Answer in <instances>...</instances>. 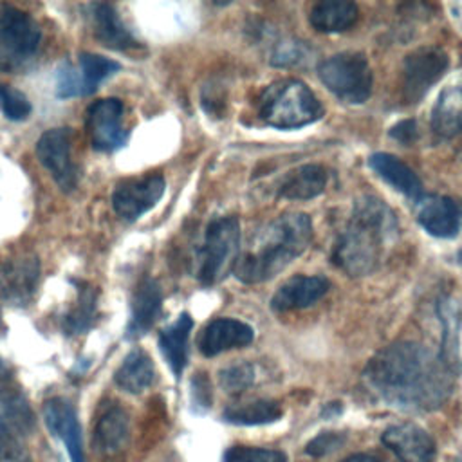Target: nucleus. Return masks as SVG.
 Instances as JSON below:
<instances>
[{
  "label": "nucleus",
  "mask_w": 462,
  "mask_h": 462,
  "mask_svg": "<svg viewBox=\"0 0 462 462\" xmlns=\"http://www.w3.org/2000/svg\"><path fill=\"white\" fill-rule=\"evenodd\" d=\"M417 220L431 236L453 238L462 227V206L449 197H422L419 202Z\"/></svg>",
  "instance_id": "15"
},
{
  "label": "nucleus",
  "mask_w": 462,
  "mask_h": 462,
  "mask_svg": "<svg viewBox=\"0 0 462 462\" xmlns=\"http://www.w3.org/2000/svg\"><path fill=\"white\" fill-rule=\"evenodd\" d=\"M193 327V319L188 312H182L171 325L161 330L159 334V346L161 352L175 374L179 377L186 366L188 361V341H189V332Z\"/></svg>",
  "instance_id": "25"
},
{
  "label": "nucleus",
  "mask_w": 462,
  "mask_h": 462,
  "mask_svg": "<svg viewBox=\"0 0 462 462\" xmlns=\"http://www.w3.org/2000/svg\"><path fill=\"white\" fill-rule=\"evenodd\" d=\"M457 462H458V460H457Z\"/></svg>",
  "instance_id": "44"
},
{
  "label": "nucleus",
  "mask_w": 462,
  "mask_h": 462,
  "mask_svg": "<svg viewBox=\"0 0 462 462\" xmlns=\"http://www.w3.org/2000/svg\"><path fill=\"white\" fill-rule=\"evenodd\" d=\"M330 289V282L323 276H292L283 282L271 298V309L276 312H289L305 309L319 301Z\"/></svg>",
  "instance_id": "17"
},
{
  "label": "nucleus",
  "mask_w": 462,
  "mask_h": 462,
  "mask_svg": "<svg viewBox=\"0 0 462 462\" xmlns=\"http://www.w3.org/2000/svg\"><path fill=\"white\" fill-rule=\"evenodd\" d=\"M224 462H287V457L278 449L254 448V446H233L226 451Z\"/></svg>",
  "instance_id": "32"
},
{
  "label": "nucleus",
  "mask_w": 462,
  "mask_h": 462,
  "mask_svg": "<svg viewBox=\"0 0 462 462\" xmlns=\"http://www.w3.org/2000/svg\"><path fill=\"white\" fill-rule=\"evenodd\" d=\"M56 96L61 99L83 96L79 74L69 63H61L56 70Z\"/></svg>",
  "instance_id": "34"
},
{
  "label": "nucleus",
  "mask_w": 462,
  "mask_h": 462,
  "mask_svg": "<svg viewBox=\"0 0 462 462\" xmlns=\"http://www.w3.org/2000/svg\"><path fill=\"white\" fill-rule=\"evenodd\" d=\"M40 42L42 31L29 13L9 4L0 7V43L4 49L16 56H32Z\"/></svg>",
  "instance_id": "11"
},
{
  "label": "nucleus",
  "mask_w": 462,
  "mask_h": 462,
  "mask_svg": "<svg viewBox=\"0 0 462 462\" xmlns=\"http://www.w3.org/2000/svg\"><path fill=\"white\" fill-rule=\"evenodd\" d=\"M390 137L402 143V144H411L417 141L419 132H417V125L413 119H402L397 125H393L390 128Z\"/></svg>",
  "instance_id": "38"
},
{
  "label": "nucleus",
  "mask_w": 462,
  "mask_h": 462,
  "mask_svg": "<svg viewBox=\"0 0 462 462\" xmlns=\"http://www.w3.org/2000/svg\"><path fill=\"white\" fill-rule=\"evenodd\" d=\"M130 440L128 415L119 406L106 408L94 428V448L106 458H117L125 453Z\"/></svg>",
  "instance_id": "19"
},
{
  "label": "nucleus",
  "mask_w": 462,
  "mask_h": 462,
  "mask_svg": "<svg viewBox=\"0 0 462 462\" xmlns=\"http://www.w3.org/2000/svg\"><path fill=\"white\" fill-rule=\"evenodd\" d=\"M449 65L446 51L439 45H422L406 54L402 63V96L417 103L442 78Z\"/></svg>",
  "instance_id": "7"
},
{
  "label": "nucleus",
  "mask_w": 462,
  "mask_h": 462,
  "mask_svg": "<svg viewBox=\"0 0 462 462\" xmlns=\"http://www.w3.org/2000/svg\"><path fill=\"white\" fill-rule=\"evenodd\" d=\"M2 462H29V460H27V458H23V457H20L18 453H14V455H11V457L2 458Z\"/></svg>",
  "instance_id": "40"
},
{
  "label": "nucleus",
  "mask_w": 462,
  "mask_h": 462,
  "mask_svg": "<svg viewBox=\"0 0 462 462\" xmlns=\"http://www.w3.org/2000/svg\"><path fill=\"white\" fill-rule=\"evenodd\" d=\"M191 401L195 406L208 408L211 404V386L206 374H197L191 379Z\"/></svg>",
  "instance_id": "37"
},
{
  "label": "nucleus",
  "mask_w": 462,
  "mask_h": 462,
  "mask_svg": "<svg viewBox=\"0 0 462 462\" xmlns=\"http://www.w3.org/2000/svg\"><path fill=\"white\" fill-rule=\"evenodd\" d=\"M240 251V222L236 217L213 218L199 249L197 278L202 285H215L233 271Z\"/></svg>",
  "instance_id": "5"
},
{
  "label": "nucleus",
  "mask_w": 462,
  "mask_h": 462,
  "mask_svg": "<svg viewBox=\"0 0 462 462\" xmlns=\"http://www.w3.org/2000/svg\"><path fill=\"white\" fill-rule=\"evenodd\" d=\"M0 319H2V310H0Z\"/></svg>",
  "instance_id": "43"
},
{
  "label": "nucleus",
  "mask_w": 462,
  "mask_h": 462,
  "mask_svg": "<svg viewBox=\"0 0 462 462\" xmlns=\"http://www.w3.org/2000/svg\"><path fill=\"white\" fill-rule=\"evenodd\" d=\"M162 309V291L161 285L146 276L143 278L132 294L130 303V318L126 325V339H137L144 336L161 316Z\"/></svg>",
  "instance_id": "16"
},
{
  "label": "nucleus",
  "mask_w": 462,
  "mask_h": 462,
  "mask_svg": "<svg viewBox=\"0 0 462 462\" xmlns=\"http://www.w3.org/2000/svg\"><path fill=\"white\" fill-rule=\"evenodd\" d=\"M253 337L254 330L247 323L233 318H217L200 332L199 350L206 357H213L226 350L245 346L253 341Z\"/></svg>",
  "instance_id": "18"
},
{
  "label": "nucleus",
  "mask_w": 462,
  "mask_h": 462,
  "mask_svg": "<svg viewBox=\"0 0 462 462\" xmlns=\"http://www.w3.org/2000/svg\"><path fill=\"white\" fill-rule=\"evenodd\" d=\"M328 173L319 164H303L287 171L278 184V197L289 200H309L327 188Z\"/></svg>",
  "instance_id": "21"
},
{
  "label": "nucleus",
  "mask_w": 462,
  "mask_h": 462,
  "mask_svg": "<svg viewBox=\"0 0 462 462\" xmlns=\"http://www.w3.org/2000/svg\"><path fill=\"white\" fill-rule=\"evenodd\" d=\"M305 56V47L303 43L296 42V40H283L280 42L273 54H271V63L276 67H289V65H296L300 63Z\"/></svg>",
  "instance_id": "35"
},
{
  "label": "nucleus",
  "mask_w": 462,
  "mask_h": 462,
  "mask_svg": "<svg viewBox=\"0 0 462 462\" xmlns=\"http://www.w3.org/2000/svg\"><path fill=\"white\" fill-rule=\"evenodd\" d=\"M78 65H79L78 74L81 79L83 96L94 94L106 78H110L121 69L117 61L94 52H81L78 58Z\"/></svg>",
  "instance_id": "30"
},
{
  "label": "nucleus",
  "mask_w": 462,
  "mask_h": 462,
  "mask_svg": "<svg viewBox=\"0 0 462 462\" xmlns=\"http://www.w3.org/2000/svg\"><path fill=\"white\" fill-rule=\"evenodd\" d=\"M343 442H345V437L341 433L325 431V433H319L318 437H314L307 444V453L312 457H323V455H328V453L336 451L337 448H341Z\"/></svg>",
  "instance_id": "36"
},
{
  "label": "nucleus",
  "mask_w": 462,
  "mask_h": 462,
  "mask_svg": "<svg viewBox=\"0 0 462 462\" xmlns=\"http://www.w3.org/2000/svg\"><path fill=\"white\" fill-rule=\"evenodd\" d=\"M40 282V263L34 256H16L0 265V300L27 305Z\"/></svg>",
  "instance_id": "13"
},
{
  "label": "nucleus",
  "mask_w": 462,
  "mask_h": 462,
  "mask_svg": "<svg viewBox=\"0 0 462 462\" xmlns=\"http://www.w3.org/2000/svg\"><path fill=\"white\" fill-rule=\"evenodd\" d=\"M123 103L116 97L94 101L85 112V128L92 148L97 152H116L128 141L130 132L123 126Z\"/></svg>",
  "instance_id": "8"
},
{
  "label": "nucleus",
  "mask_w": 462,
  "mask_h": 462,
  "mask_svg": "<svg viewBox=\"0 0 462 462\" xmlns=\"http://www.w3.org/2000/svg\"><path fill=\"white\" fill-rule=\"evenodd\" d=\"M439 319L442 321V350L439 352V356L455 374H458V330L462 321V310L453 296H444L439 301Z\"/></svg>",
  "instance_id": "27"
},
{
  "label": "nucleus",
  "mask_w": 462,
  "mask_h": 462,
  "mask_svg": "<svg viewBox=\"0 0 462 462\" xmlns=\"http://www.w3.org/2000/svg\"><path fill=\"white\" fill-rule=\"evenodd\" d=\"M341 462H379L375 457H372V455H366V453H357V455H350V457H346L345 460H341Z\"/></svg>",
  "instance_id": "39"
},
{
  "label": "nucleus",
  "mask_w": 462,
  "mask_h": 462,
  "mask_svg": "<svg viewBox=\"0 0 462 462\" xmlns=\"http://www.w3.org/2000/svg\"><path fill=\"white\" fill-rule=\"evenodd\" d=\"M43 419L49 431L67 448L70 462H85L81 426L74 406L61 397L49 399L43 404Z\"/></svg>",
  "instance_id": "14"
},
{
  "label": "nucleus",
  "mask_w": 462,
  "mask_h": 462,
  "mask_svg": "<svg viewBox=\"0 0 462 462\" xmlns=\"http://www.w3.org/2000/svg\"><path fill=\"white\" fill-rule=\"evenodd\" d=\"M458 260H460V262H462V251H460V253H458Z\"/></svg>",
  "instance_id": "41"
},
{
  "label": "nucleus",
  "mask_w": 462,
  "mask_h": 462,
  "mask_svg": "<svg viewBox=\"0 0 462 462\" xmlns=\"http://www.w3.org/2000/svg\"><path fill=\"white\" fill-rule=\"evenodd\" d=\"M431 126L442 137L462 132V78L440 90L431 110Z\"/></svg>",
  "instance_id": "22"
},
{
  "label": "nucleus",
  "mask_w": 462,
  "mask_h": 462,
  "mask_svg": "<svg viewBox=\"0 0 462 462\" xmlns=\"http://www.w3.org/2000/svg\"><path fill=\"white\" fill-rule=\"evenodd\" d=\"M455 372L439 354L417 341H397L379 350L365 366L372 393L402 411H431L451 395Z\"/></svg>",
  "instance_id": "1"
},
{
  "label": "nucleus",
  "mask_w": 462,
  "mask_h": 462,
  "mask_svg": "<svg viewBox=\"0 0 462 462\" xmlns=\"http://www.w3.org/2000/svg\"><path fill=\"white\" fill-rule=\"evenodd\" d=\"M0 370H2V359H0Z\"/></svg>",
  "instance_id": "42"
},
{
  "label": "nucleus",
  "mask_w": 462,
  "mask_h": 462,
  "mask_svg": "<svg viewBox=\"0 0 462 462\" xmlns=\"http://www.w3.org/2000/svg\"><path fill=\"white\" fill-rule=\"evenodd\" d=\"M97 292L88 283L78 287V298L74 307L63 316L61 327L65 334H85L96 321Z\"/></svg>",
  "instance_id": "29"
},
{
  "label": "nucleus",
  "mask_w": 462,
  "mask_h": 462,
  "mask_svg": "<svg viewBox=\"0 0 462 462\" xmlns=\"http://www.w3.org/2000/svg\"><path fill=\"white\" fill-rule=\"evenodd\" d=\"M368 166L383 180H386L392 188L401 191L410 200H413V202H420L422 200L424 189H422L420 179L399 157H395L392 153H386V152H377V153H372L368 157Z\"/></svg>",
  "instance_id": "20"
},
{
  "label": "nucleus",
  "mask_w": 462,
  "mask_h": 462,
  "mask_svg": "<svg viewBox=\"0 0 462 462\" xmlns=\"http://www.w3.org/2000/svg\"><path fill=\"white\" fill-rule=\"evenodd\" d=\"M114 381L123 392L128 393H141L148 390L155 381V366L152 357L144 350L134 348L116 370Z\"/></svg>",
  "instance_id": "26"
},
{
  "label": "nucleus",
  "mask_w": 462,
  "mask_h": 462,
  "mask_svg": "<svg viewBox=\"0 0 462 462\" xmlns=\"http://www.w3.org/2000/svg\"><path fill=\"white\" fill-rule=\"evenodd\" d=\"M283 410L278 401L273 399H254L247 402H238L229 406L224 411V420L231 424H242V426H258V424H269L282 417Z\"/></svg>",
  "instance_id": "28"
},
{
  "label": "nucleus",
  "mask_w": 462,
  "mask_h": 462,
  "mask_svg": "<svg viewBox=\"0 0 462 462\" xmlns=\"http://www.w3.org/2000/svg\"><path fill=\"white\" fill-rule=\"evenodd\" d=\"M40 164L52 175L61 191L70 193L78 186V170L70 159V130L51 128L36 143Z\"/></svg>",
  "instance_id": "9"
},
{
  "label": "nucleus",
  "mask_w": 462,
  "mask_h": 462,
  "mask_svg": "<svg viewBox=\"0 0 462 462\" xmlns=\"http://www.w3.org/2000/svg\"><path fill=\"white\" fill-rule=\"evenodd\" d=\"M0 108L9 121H23L31 114L29 99L14 88L0 83Z\"/></svg>",
  "instance_id": "33"
},
{
  "label": "nucleus",
  "mask_w": 462,
  "mask_h": 462,
  "mask_svg": "<svg viewBox=\"0 0 462 462\" xmlns=\"http://www.w3.org/2000/svg\"><path fill=\"white\" fill-rule=\"evenodd\" d=\"M381 440L401 462L435 460L437 448L433 437L413 422H401L386 428L381 435Z\"/></svg>",
  "instance_id": "12"
},
{
  "label": "nucleus",
  "mask_w": 462,
  "mask_h": 462,
  "mask_svg": "<svg viewBox=\"0 0 462 462\" xmlns=\"http://www.w3.org/2000/svg\"><path fill=\"white\" fill-rule=\"evenodd\" d=\"M218 383L227 393H242L254 383V366L251 363H235L220 370Z\"/></svg>",
  "instance_id": "31"
},
{
  "label": "nucleus",
  "mask_w": 462,
  "mask_h": 462,
  "mask_svg": "<svg viewBox=\"0 0 462 462\" xmlns=\"http://www.w3.org/2000/svg\"><path fill=\"white\" fill-rule=\"evenodd\" d=\"M164 188V177L159 173L125 180L112 193V208L123 220L134 222L162 199Z\"/></svg>",
  "instance_id": "10"
},
{
  "label": "nucleus",
  "mask_w": 462,
  "mask_h": 462,
  "mask_svg": "<svg viewBox=\"0 0 462 462\" xmlns=\"http://www.w3.org/2000/svg\"><path fill=\"white\" fill-rule=\"evenodd\" d=\"M399 236L390 206L375 195L356 199L350 218L334 245V263L348 276H366L379 269Z\"/></svg>",
  "instance_id": "2"
},
{
  "label": "nucleus",
  "mask_w": 462,
  "mask_h": 462,
  "mask_svg": "<svg viewBox=\"0 0 462 462\" xmlns=\"http://www.w3.org/2000/svg\"><path fill=\"white\" fill-rule=\"evenodd\" d=\"M258 117L274 128H300L318 121L323 106L316 94L300 79L283 78L267 85L256 99Z\"/></svg>",
  "instance_id": "4"
},
{
  "label": "nucleus",
  "mask_w": 462,
  "mask_h": 462,
  "mask_svg": "<svg viewBox=\"0 0 462 462\" xmlns=\"http://www.w3.org/2000/svg\"><path fill=\"white\" fill-rule=\"evenodd\" d=\"M312 242V220L305 213H285L265 224L238 254L233 267L244 283H262L282 273Z\"/></svg>",
  "instance_id": "3"
},
{
  "label": "nucleus",
  "mask_w": 462,
  "mask_h": 462,
  "mask_svg": "<svg viewBox=\"0 0 462 462\" xmlns=\"http://www.w3.org/2000/svg\"><path fill=\"white\" fill-rule=\"evenodd\" d=\"M319 81L343 103L361 105L372 94V69L363 52L345 51L318 65Z\"/></svg>",
  "instance_id": "6"
},
{
  "label": "nucleus",
  "mask_w": 462,
  "mask_h": 462,
  "mask_svg": "<svg viewBox=\"0 0 462 462\" xmlns=\"http://www.w3.org/2000/svg\"><path fill=\"white\" fill-rule=\"evenodd\" d=\"M90 9L94 34L105 47L114 51H125L137 45L132 32L126 29L117 11L110 4H94Z\"/></svg>",
  "instance_id": "23"
},
{
  "label": "nucleus",
  "mask_w": 462,
  "mask_h": 462,
  "mask_svg": "<svg viewBox=\"0 0 462 462\" xmlns=\"http://www.w3.org/2000/svg\"><path fill=\"white\" fill-rule=\"evenodd\" d=\"M359 16V9L348 0L318 2L309 11V23L318 32H343L350 29Z\"/></svg>",
  "instance_id": "24"
}]
</instances>
